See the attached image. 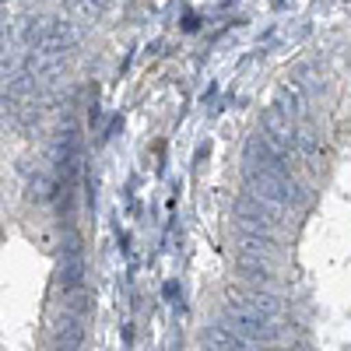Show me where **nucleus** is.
Returning <instances> with one entry per match:
<instances>
[{
	"label": "nucleus",
	"instance_id": "16",
	"mask_svg": "<svg viewBox=\"0 0 351 351\" xmlns=\"http://www.w3.org/2000/svg\"><path fill=\"white\" fill-rule=\"evenodd\" d=\"M281 351H306V348H281Z\"/></svg>",
	"mask_w": 351,
	"mask_h": 351
},
{
	"label": "nucleus",
	"instance_id": "9",
	"mask_svg": "<svg viewBox=\"0 0 351 351\" xmlns=\"http://www.w3.org/2000/svg\"><path fill=\"white\" fill-rule=\"evenodd\" d=\"M204 348L208 351H253V341L239 337L236 330H228L225 324H215L204 330Z\"/></svg>",
	"mask_w": 351,
	"mask_h": 351
},
{
	"label": "nucleus",
	"instance_id": "1",
	"mask_svg": "<svg viewBox=\"0 0 351 351\" xmlns=\"http://www.w3.org/2000/svg\"><path fill=\"white\" fill-rule=\"evenodd\" d=\"M246 193L271 204V208H288V204H306V190L291 180L288 172H260V176H246Z\"/></svg>",
	"mask_w": 351,
	"mask_h": 351
},
{
	"label": "nucleus",
	"instance_id": "14",
	"mask_svg": "<svg viewBox=\"0 0 351 351\" xmlns=\"http://www.w3.org/2000/svg\"><path fill=\"white\" fill-rule=\"evenodd\" d=\"M53 180L49 176H32V183H28V200H36V204H46L53 200Z\"/></svg>",
	"mask_w": 351,
	"mask_h": 351
},
{
	"label": "nucleus",
	"instance_id": "8",
	"mask_svg": "<svg viewBox=\"0 0 351 351\" xmlns=\"http://www.w3.org/2000/svg\"><path fill=\"white\" fill-rule=\"evenodd\" d=\"M53 344L60 348V351H77L84 344V319L74 316V313H60V316H53Z\"/></svg>",
	"mask_w": 351,
	"mask_h": 351
},
{
	"label": "nucleus",
	"instance_id": "10",
	"mask_svg": "<svg viewBox=\"0 0 351 351\" xmlns=\"http://www.w3.org/2000/svg\"><path fill=\"white\" fill-rule=\"evenodd\" d=\"M236 246H239V253H246V256L274 260V253H278V236H271V232H239Z\"/></svg>",
	"mask_w": 351,
	"mask_h": 351
},
{
	"label": "nucleus",
	"instance_id": "3",
	"mask_svg": "<svg viewBox=\"0 0 351 351\" xmlns=\"http://www.w3.org/2000/svg\"><path fill=\"white\" fill-rule=\"evenodd\" d=\"M84 39V25L77 18H56L49 32L25 53H43V56H60V60H67V53Z\"/></svg>",
	"mask_w": 351,
	"mask_h": 351
},
{
	"label": "nucleus",
	"instance_id": "15",
	"mask_svg": "<svg viewBox=\"0 0 351 351\" xmlns=\"http://www.w3.org/2000/svg\"><path fill=\"white\" fill-rule=\"evenodd\" d=\"M88 4H92V8H95V11L102 14V11H109V8L116 4V0H88Z\"/></svg>",
	"mask_w": 351,
	"mask_h": 351
},
{
	"label": "nucleus",
	"instance_id": "5",
	"mask_svg": "<svg viewBox=\"0 0 351 351\" xmlns=\"http://www.w3.org/2000/svg\"><path fill=\"white\" fill-rule=\"evenodd\" d=\"M243 172L246 176H260V172H288V162L267 148L263 137H250L243 148Z\"/></svg>",
	"mask_w": 351,
	"mask_h": 351
},
{
	"label": "nucleus",
	"instance_id": "7",
	"mask_svg": "<svg viewBox=\"0 0 351 351\" xmlns=\"http://www.w3.org/2000/svg\"><path fill=\"white\" fill-rule=\"evenodd\" d=\"M84 281V256H81V246H77V236H67V246H64V263L56 271V285L64 291H77Z\"/></svg>",
	"mask_w": 351,
	"mask_h": 351
},
{
	"label": "nucleus",
	"instance_id": "13",
	"mask_svg": "<svg viewBox=\"0 0 351 351\" xmlns=\"http://www.w3.org/2000/svg\"><path fill=\"white\" fill-rule=\"evenodd\" d=\"M295 152L302 155V162H306V165H316V155H319V137H316L313 130H299V137H295Z\"/></svg>",
	"mask_w": 351,
	"mask_h": 351
},
{
	"label": "nucleus",
	"instance_id": "12",
	"mask_svg": "<svg viewBox=\"0 0 351 351\" xmlns=\"http://www.w3.org/2000/svg\"><path fill=\"white\" fill-rule=\"evenodd\" d=\"M274 106L288 116L291 123H295V120H302V116H306V92H302L299 84H285L281 92H278V102Z\"/></svg>",
	"mask_w": 351,
	"mask_h": 351
},
{
	"label": "nucleus",
	"instance_id": "11",
	"mask_svg": "<svg viewBox=\"0 0 351 351\" xmlns=\"http://www.w3.org/2000/svg\"><path fill=\"white\" fill-rule=\"evenodd\" d=\"M239 274L250 281V285H263V288H271L274 281V260H263V256H246L239 253Z\"/></svg>",
	"mask_w": 351,
	"mask_h": 351
},
{
	"label": "nucleus",
	"instance_id": "2",
	"mask_svg": "<svg viewBox=\"0 0 351 351\" xmlns=\"http://www.w3.org/2000/svg\"><path fill=\"white\" fill-rule=\"evenodd\" d=\"M232 221H236L239 232H278V225H285V211L281 208H271V204H263L250 193H243L236 200V208H232Z\"/></svg>",
	"mask_w": 351,
	"mask_h": 351
},
{
	"label": "nucleus",
	"instance_id": "4",
	"mask_svg": "<svg viewBox=\"0 0 351 351\" xmlns=\"http://www.w3.org/2000/svg\"><path fill=\"white\" fill-rule=\"evenodd\" d=\"M260 137L267 141V148H271V152H278L281 158H288V152H295V137H299V130H295V123H291L288 116L274 106V109L263 112V134H260Z\"/></svg>",
	"mask_w": 351,
	"mask_h": 351
},
{
	"label": "nucleus",
	"instance_id": "6",
	"mask_svg": "<svg viewBox=\"0 0 351 351\" xmlns=\"http://www.w3.org/2000/svg\"><path fill=\"white\" fill-rule=\"evenodd\" d=\"M225 299L236 302V306H250V309L263 313L267 319H278V313H281V299L271 288H228Z\"/></svg>",
	"mask_w": 351,
	"mask_h": 351
}]
</instances>
